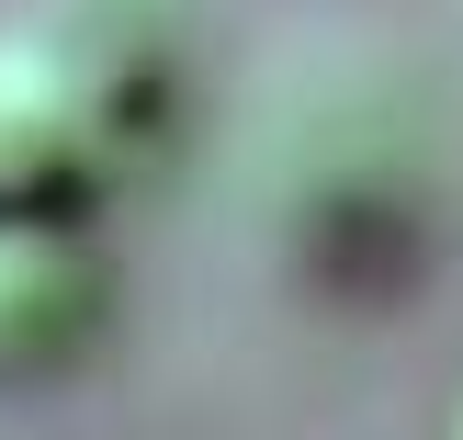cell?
I'll return each mask as SVG.
<instances>
[{
  "label": "cell",
  "instance_id": "1",
  "mask_svg": "<svg viewBox=\"0 0 463 440\" xmlns=\"http://www.w3.org/2000/svg\"><path fill=\"white\" fill-rule=\"evenodd\" d=\"M23 68L102 136L125 170L170 158L181 113H193V23L181 0H23L0 23Z\"/></svg>",
  "mask_w": 463,
  "mask_h": 440
},
{
  "label": "cell",
  "instance_id": "2",
  "mask_svg": "<svg viewBox=\"0 0 463 440\" xmlns=\"http://www.w3.org/2000/svg\"><path fill=\"white\" fill-rule=\"evenodd\" d=\"M113 328V260L90 226H23L0 215V384H45L90 361Z\"/></svg>",
  "mask_w": 463,
  "mask_h": 440
},
{
  "label": "cell",
  "instance_id": "3",
  "mask_svg": "<svg viewBox=\"0 0 463 440\" xmlns=\"http://www.w3.org/2000/svg\"><path fill=\"white\" fill-rule=\"evenodd\" d=\"M125 181L136 170L0 45V215H23V226H90Z\"/></svg>",
  "mask_w": 463,
  "mask_h": 440
},
{
  "label": "cell",
  "instance_id": "4",
  "mask_svg": "<svg viewBox=\"0 0 463 440\" xmlns=\"http://www.w3.org/2000/svg\"><path fill=\"white\" fill-rule=\"evenodd\" d=\"M452 440H463V418H452Z\"/></svg>",
  "mask_w": 463,
  "mask_h": 440
}]
</instances>
